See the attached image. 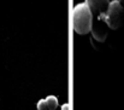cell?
<instances>
[{
	"instance_id": "obj_1",
	"label": "cell",
	"mask_w": 124,
	"mask_h": 110,
	"mask_svg": "<svg viewBox=\"0 0 124 110\" xmlns=\"http://www.w3.org/2000/svg\"><path fill=\"white\" fill-rule=\"evenodd\" d=\"M93 24V13L85 2L78 4L72 10V26L77 34H88Z\"/></svg>"
},
{
	"instance_id": "obj_2",
	"label": "cell",
	"mask_w": 124,
	"mask_h": 110,
	"mask_svg": "<svg viewBox=\"0 0 124 110\" xmlns=\"http://www.w3.org/2000/svg\"><path fill=\"white\" fill-rule=\"evenodd\" d=\"M123 13H124L123 5L118 0H113V1H110V5H108L106 12L100 15L99 17L102 18L106 22L108 28L118 29L121 27L122 22H123Z\"/></svg>"
},
{
	"instance_id": "obj_3",
	"label": "cell",
	"mask_w": 124,
	"mask_h": 110,
	"mask_svg": "<svg viewBox=\"0 0 124 110\" xmlns=\"http://www.w3.org/2000/svg\"><path fill=\"white\" fill-rule=\"evenodd\" d=\"M108 29H110V28H108V26L106 24V22L98 16V19H96L95 22H93V24H92V29H90L92 37H94L96 41L102 42V41H105L106 37H107Z\"/></svg>"
},
{
	"instance_id": "obj_4",
	"label": "cell",
	"mask_w": 124,
	"mask_h": 110,
	"mask_svg": "<svg viewBox=\"0 0 124 110\" xmlns=\"http://www.w3.org/2000/svg\"><path fill=\"white\" fill-rule=\"evenodd\" d=\"M85 5L89 7L93 15L100 16L106 12L110 5V0H85Z\"/></svg>"
},
{
	"instance_id": "obj_5",
	"label": "cell",
	"mask_w": 124,
	"mask_h": 110,
	"mask_svg": "<svg viewBox=\"0 0 124 110\" xmlns=\"http://www.w3.org/2000/svg\"><path fill=\"white\" fill-rule=\"evenodd\" d=\"M45 101H46L47 107H48V109L49 110H55L57 109V107H58V99H57V97H54V96H49V97H47Z\"/></svg>"
},
{
	"instance_id": "obj_6",
	"label": "cell",
	"mask_w": 124,
	"mask_h": 110,
	"mask_svg": "<svg viewBox=\"0 0 124 110\" xmlns=\"http://www.w3.org/2000/svg\"><path fill=\"white\" fill-rule=\"evenodd\" d=\"M38 110H49L48 109V107H47V103H46L45 99L39 101V103H38Z\"/></svg>"
},
{
	"instance_id": "obj_7",
	"label": "cell",
	"mask_w": 124,
	"mask_h": 110,
	"mask_svg": "<svg viewBox=\"0 0 124 110\" xmlns=\"http://www.w3.org/2000/svg\"><path fill=\"white\" fill-rule=\"evenodd\" d=\"M62 110H70V105H69V104H64V105L62 107Z\"/></svg>"
},
{
	"instance_id": "obj_8",
	"label": "cell",
	"mask_w": 124,
	"mask_h": 110,
	"mask_svg": "<svg viewBox=\"0 0 124 110\" xmlns=\"http://www.w3.org/2000/svg\"><path fill=\"white\" fill-rule=\"evenodd\" d=\"M118 1H119V2L122 4V5H124V0H118Z\"/></svg>"
}]
</instances>
